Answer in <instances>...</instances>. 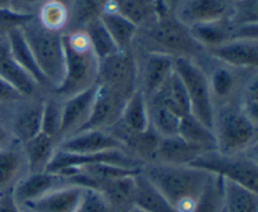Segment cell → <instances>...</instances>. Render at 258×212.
<instances>
[{
	"label": "cell",
	"instance_id": "1",
	"mask_svg": "<svg viewBox=\"0 0 258 212\" xmlns=\"http://www.w3.org/2000/svg\"><path fill=\"white\" fill-rule=\"evenodd\" d=\"M134 49L173 59H190L199 65L208 58L206 49L194 39L190 29L168 9L161 10L150 24L138 30Z\"/></svg>",
	"mask_w": 258,
	"mask_h": 212
},
{
	"label": "cell",
	"instance_id": "2",
	"mask_svg": "<svg viewBox=\"0 0 258 212\" xmlns=\"http://www.w3.org/2000/svg\"><path fill=\"white\" fill-rule=\"evenodd\" d=\"M141 173L151 185L170 202L176 212H191L204 187L211 180V173L193 166L146 163Z\"/></svg>",
	"mask_w": 258,
	"mask_h": 212
},
{
	"label": "cell",
	"instance_id": "3",
	"mask_svg": "<svg viewBox=\"0 0 258 212\" xmlns=\"http://www.w3.org/2000/svg\"><path fill=\"white\" fill-rule=\"evenodd\" d=\"M64 48V75L50 94L64 100L97 84L100 59L93 52L83 30H73L62 35Z\"/></svg>",
	"mask_w": 258,
	"mask_h": 212
},
{
	"label": "cell",
	"instance_id": "4",
	"mask_svg": "<svg viewBox=\"0 0 258 212\" xmlns=\"http://www.w3.org/2000/svg\"><path fill=\"white\" fill-rule=\"evenodd\" d=\"M212 130L219 152L237 155L257 151L258 122L248 117L238 103L216 108Z\"/></svg>",
	"mask_w": 258,
	"mask_h": 212
},
{
	"label": "cell",
	"instance_id": "5",
	"mask_svg": "<svg viewBox=\"0 0 258 212\" xmlns=\"http://www.w3.org/2000/svg\"><path fill=\"white\" fill-rule=\"evenodd\" d=\"M22 33L34 55L40 72L52 90L60 84L64 75V48L60 33L44 29L35 17L23 25Z\"/></svg>",
	"mask_w": 258,
	"mask_h": 212
},
{
	"label": "cell",
	"instance_id": "6",
	"mask_svg": "<svg viewBox=\"0 0 258 212\" xmlns=\"http://www.w3.org/2000/svg\"><path fill=\"white\" fill-rule=\"evenodd\" d=\"M189 166L218 176L223 180L238 183L254 192L258 191L257 151L227 155L217 150H211L202 153Z\"/></svg>",
	"mask_w": 258,
	"mask_h": 212
},
{
	"label": "cell",
	"instance_id": "7",
	"mask_svg": "<svg viewBox=\"0 0 258 212\" xmlns=\"http://www.w3.org/2000/svg\"><path fill=\"white\" fill-rule=\"evenodd\" d=\"M174 70L185 87L190 115L209 128L213 127L214 104L206 70L193 60L184 58L174 59Z\"/></svg>",
	"mask_w": 258,
	"mask_h": 212
},
{
	"label": "cell",
	"instance_id": "8",
	"mask_svg": "<svg viewBox=\"0 0 258 212\" xmlns=\"http://www.w3.org/2000/svg\"><path fill=\"white\" fill-rule=\"evenodd\" d=\"M201 67L206 70L208 77L214 110L222 105L238 103L244 85L249 78L257 73V69H238L229 67L217 62L209 55Z\"/></svg>",
	"mask_w": 258,
	"mask_h": 212
},
{
	"label": "cell",
	"instance_id": "9",
	"mask_svg": "<svg viewBox=\"0 0 258 212\" xmlns=\"http://www.w3.org/2000/svg\"><path fill=\"white\" fill-rule=\"evenodd\" d=\"M97 85L127 100L138 90V63L134 52H117L100 60Z\"/></svg>",
	"mask_w": 258,
	"mask_h": 212
},
{
	"label": "cell",
	"instance_id": "10",
	"mask_svg": "<svg viewBox=\"0 0 258 212\" xmlns=\"http://www.w3.org/2000/svg\"><path fill=\"white\" fill-rule=\"evenodd\" d=\"M194 39L204 48L218 47L236 39H258L257 24H236L229 18L189 28Z\"/></svg>",
	"mask_w": 258,
	"mask_h": 212
},
{
	"label": "cell",
	"instance_id": "11",
	"mask_svg": "<svg viewBox=\"0 0 258 212\" xmlns=\"http://www.w3.org/2000/svg\"><path fill=\"white\" fill-rule=\"evenodd\" d=\"M10 117L8 120V130L15 143L22 146L27 141L39 135L42 130V97H25L19 102L13 103Z\"/></svg>",
	"mask_w": 258,
	"mask_h": 212
},
{
	"label": "cell",
	"instance_id": "12",
	"mask_svg": "<svg viewBox=\"0 0 258 212\" xmlns=\"http://www.w3.org/2000/svg\"><path fill=\"white\" fill-rule=\"evenodd\" d=\"M133 52L138 63V89L149 98L163 87L174 72V59L155 53L135 49Z\"/></svg>",
	"mask_w": 258,
	"mask_h": 212
},
{
	"label": "cell",
	"instance_id": "13",
	"mask_svg": "<svg viewBox=\"0 0 258 212\" xmlns=\"http://www.w3.org/2000/svg\"><path fill=\"white\" fill-rule=\"evenodd\" d=\"M68 185H73L71 178L60 173L49 172V171L27 173L15 183L10 193L15 203L19 207H23L27 203L33 202L47 193Z\"/></svg>",
	"mask_w": 258,
	"mask_h": 212
},
{
	"label": "cell",
	"instance_id": "14",
	"mask_svg": "<svg viewBox=\"0 0 258 212\" xmlns=\"http://www.w3.org/2000/svg\"><path fill=\"white\" fill-rule=\"evenodd\" d=\"M233 0H179L174 15L188 28L229 18Z\"/></svg>",
	"mask_w": 258,
	"mask_h": 212
},
{
	"label": "cell",
	"instance_id": "15",
	"mask_svg": "<svg viewBox=\"0 0 258 212\" xmlns=\"http://www.w3.org/2000/svg\"><path fill=\"white\" fill-rule=\"evenodd\" d=\"M96 94H97V84L63 100L62 130H60L59 143L66 138L82 131L90 118Z\"/></svg>",
	"mask_w": 258,
	"mask_h": 212
},
{
	"label": "cell",
	"instance_id": "16",
	"mask_svg": "<svg viewBox=\"0 0 258 212\" xmlns=\"http://www.w3.org/2000/svg\"><path fill=\"white\" fill-rule=\"evenodd\" d=\"M58 150L76 155H92L108 151H125V148L106 130H87L63 140Z\"/></svg>",
	"mask_w": 258,
	"mask_h": 212
},
{
	"label": "cell",
	"instance_id": "17",
	"mask_svg": "<svg viewBox=\"0 0 258 212\" xmlns=\"http://www.w3.org/2000/svg\"><path fill=\"white\" fill-rule=\"evenodd\" d=\"M209 57L238 69H257L258 39H236L206 49Z\"/></svg>",
	"mask_w": 258,
	"mask_h": 212
},
{
	"label": "cell",
	"instance_id": "18",
	"mask_svg": "<svg viewBox=\"0 0 258 212\" xmlns=\"http://www.w3.org/2000/svg\"><path fill=\"white\" fill-rule=\"evenodd\" d=\"M85 192L82 186H63L19 208L23 212H77Z\"/></svg>",
	"mask_w": 258,
	"mask_h": 212
},
{
	"label": "cell",
	"instance_id": "19",
	"mask_svg": "<svg viewBox=\"0 0 258 212\" xmlns=\"http://www.w3.org/2000/svg\"><path fill=\"white\" fill-rule=\"evenodd\" d=\"M0 77L19 90L24 97L34 98L45 94L13 58L7 38L4 37H0Z\"/></svg>",
	"mask_w": 258,
	"mask_h": 212
},
{
	"label": "cell",
	"instance_id": "20",
	"mask_svg": "<svg viewBox=\"0 0 258 212\" xmlns=\"http://www.w3.org/2000/svg\"><path fill=\"white\" fill-rule=\"evenodd\" d=\"M126 100L97 85V94L90 118L82 131L107 130L118 122ZM81 131V132H82Z\"/></svg>",
	"mask_w": 258,
	"mask_h": 212
},
{
	"label": "cell",
	"instance_id": "21",
	"mask_svg": "<svg viewBox=\"0 0 258 212\" xmlns=\"http://www.w3.org/2000/svg\"><path fill=\"white\" fill-rule=\"evenodd\" d=\"M135 176L100 181L90 190L97 191L115 212H127L134 207Z\"/></svg>",
	"mask_w": 258,
	"mask_h": 212
},
{
	"label": "cell",
	"instance_id": "22",
	"mask_svg": "<svg viewBox=\"0 0 258 212\" xmlns=\"http://www.w3.org/2000/svg\"><path fill=\"white\" fill-rule=\"evenodd\" d=\"M5 38H7L8 40V44H9L10 53H12L13 58L17 60L18 64L23 68V70H24L27 74H29V77L39 85L40 89H42L45 94L49 93L50 90H52V87H50L47 78H45L44 75H43V73L40 72L32 50H30L27 42H25V38L24 35H23L22 29L13 30V32H10Z\"/></svg>",
	"mask_w": 258,
	"mask_h": 212
},
{
	"label": "cell",
	"instance_id": "23",
	"mask_svg": "<svg viewBox=\"0 0 258 212\" xmlns=\"http://www.w3.org/2000/svg\"><path fill=\"white\" fill-rule=\"evenodd\" d=\"M58 141L40 132L32 140L20 146L27 163L28 173H37L47 171L58 151Z\"/></svg>",
	"mask_w": 258,
	"mask_h": 212
},
{
	"label": "cell",
	"instance_id": "24",
	"mask_svg": "<svg viewBox=\"0 0 258 212\" xmlns=\"http://www.w3.org/2000/svg\"><path fill=\"white\" fill-rule=\"evenodd\" d=\"M204 152H207V151L185 142L179 136L161 137L158 150H156L154 162L166 163V165L189 166Z\"/></svg>",
	"mask_w": 258,
	"mask_h": 212
},
{
	"label": "cell",
	"instance_id": "25",
	"mask_svg": "<svg viewBox=\"0 0 258 212\" xmlns=\"http://www.w3.org/2000/svg\"><path fill=\"white\" fill-rule=\"evenodd\" d=\"M107 4L139 29L150 24L161 10L168 9L163 0H108Z\"/></svg>",
	"mask_w": 258,
	"mask_h": 212
},
{
	"label": "cell",
	"instance_id": "26",
	"mask_svg": "<svg viewBox=\"0 0 258 212\" xmlns=\"http://www.w3.org/2000/svg\"><path fill=\"white\" fill-rule=\"evenodd\" d=\"M100 19L115 44L117 45L118 50L120 52H133L139 28L125 17L118 14L108 4H106Z\"/></svg>",
	"mask_w": 258,
	"mask_h": 212
},
{
	"label": "cell",
	"instance_id": "27",
	"mask_svg": "<svg viewBox=\"0 0 258 212\" xmlns=\"http://www.w3.org/2000/svg\"><path fill=\"white\" fill-rule=\"evenodd\" d=\"M27 173V163L19 145L0 148V195L12 192L15 183Z\"/></svg>",
	"mask_w": 258,
	"mask_h": 212
},
{
	"label": "cell",
	"instance_id": "28",
	"mask_svg": "<svg viewBox=\"0 0 258 212\" xmlns=\"http://www.w3.org/2000/svg\"><path fill=\"white\" fill-rule=\"evenodd\" d=\"M149 98L156 99L159 103H161L166 108L173 111L179 117H183V116L190 113L185 87H184L183 82L179 78V75L175 73V70L166 79L163 87L155 94ZM149 98H146V99H149Z\"/></svg>",
	"mask_w": 258,
	"mask_h": 212
},
{
	"label": "cell",
	"instance_id": "29",
	"mask_svg": "<svg viewBox=\"0 0 258 212\" xmlns=\"http://www.w3.org/2000/svg\"><path fill=\"white\" fill-rule=\"evenodd\" d=\"M134 207L144 212H176L170 202L141 172L135 176Z\"/></svg>",
	"mask_w": 258,
	"mask_h": 212
},
{
	"label": "cell",
	"instance_id": "30",
	"mask_svg": "<svg viewBox=\"0 0 258 212\" xmlns=\"http://www.w3.org/2000/svg\"><path fill=\"white\" fill-rule=\"evenodd\" d=\"M178 136L185 142L206 151L216 150V137H214L213 130L190 113L180 118Z\"/></svg>",
	"mask_w": 258,
	"mask_h": 212
},
{
	"label": "cell",
	"instance_id": "31",
	"mask_svg": "<svg viewBox=\"0 0 258 212\" xmlns=\"http://www.w3.org/2000/svg\"><path fill=\"white\" fill-rule=\"evenodd\" d=\"M121 123L127 128L128 131L135 133L145 132L150 127V121H149V108L148 100L145 95L136 90L123 105L122 113L120 117Z\"/></svg>",
	"mask_w": 258,
	"mask_h": 212
},
{
	"label": "cell",
	"instance_id": "32",
	"mask_svg": "<svg viewBox=\"0 0 258 212\" xmlns=\"http://www.w3.org/2000/svg\"><path fill=\"white\" fill-rule=\"evenodd\" d=\"M223 212H258V193L223 180Z\"/></svg>",
	"mask_w": 258,
	"mask_h": 212
},
{
	"label": "cell",
	"instance_id": "33",
	"mask_svg": "<svg viewBox=\"0 0 258 212\" xmlns=\"http://www.w3.org/2000/svg\"><path fill=\"white\" fill-rule=\"evenodd\" d=\"M44 29L64 34L70 24V9L54 0H43L34 14Z\"/></svg>",
	"mask_w": 258,
	"mask_h": 212
},
{
	"label": "cell",
	"instance_id": "34",
	"mask_svg": "<svg viewBox=\"0 0 258 212\" xmlns=\"http://www.w3.org/2000/svg\"><path fill=\"white\" fill-rule=\"evenodd\" d=\"M148 108H149V121H150V127L158 133L160 137H173L178 136V128L180 118L178 115L166 108L161 103L154 98H149Z\"/></svg>",
	"mask_w": 258,
	"mask_h": 212
},
{
	"label": "cell",
	"instance_id": "35",
	"mask_svg": "<svg viewBox=\"0 0 258 212\" xmlns=\"http://www.w3.org/2000/svg\"><path fill=\"white\" fill-rule=\"evenodd\" d=\"M107 2L108 0H73L70 8V24L67 32L82 30L91 22L100 19Z\"/></svg>",
	"mask_w": 258,
	"mask_h": 212
},
{
	"label": "cell",
	"instance_id": "36",
	"mask_svg": "<svg viewBox=\"0 0 258 212\" xmlns=\"http://www.w3.org/2000/svg\"><path fill=\"white\" fill-rule=\"evenodd\" d=\"M62 115L63 100L58 99L50 93L43 95L42 130L40 132L57 140L58 143H59L60 130H62Z\"/></svg>",
	"mask_w": 258,
	"mask_h": 212
},
{
	"label": "cell",
	"instance_id": "37",
	"mask_svg": "<svg viewBox=\"0 0 258 212\" xmlns=\"http://www.w3.org/2000/svg\"><path fill=\"white\" fill-rule=\"evenodd\" d=\"M82 30L88 37L91 47H92L93 52H95V54L97 55L100 60L120 52L117 45L115 44V42L111 38V35L108 34L105 25L101 22V19L93 20L90 24L86 25Z\"/></svg>",
	"mask_w": 258,
	"mask_h": 212
},
{
	"label": "cell",
	"instance_id": "38",
	"mask_svg": "<svg viewBox=\"0 0 258 212\" xmlns=\"http://www.w3.org/2000/svg\"><path fill=\"white\" fill-rule=\"evenodd\" d=\"M223 211V178L212 175L191 212Z\"/></svg>",
	"mask_w": 258,
	"mask_h": 212
},
{
	"label": "cell",
	"instance_id": "39",
	"mask_svg": "<svg viewBox=\"0 0 258 212\" xmlns=\"http://www.w3.org/2000/svg\"><path fill=\"white\" fill-rule=\"evenodd\" d=\"M257 77L258 74L252 75L249 78V80L247 82V84L244 85L243 90H242V94L239 97L238 104L239 107L243 110V112L246 113L248 117H251L252 120L258 122V94H257V87H258V82H257Z\"/></svg>",
	"mask_w": 258,
	"mask_h": 212
},
{
	"label": "cell",
	"instance_id": "40",
	"mask_svg": "<svg viewBox=\"0 0 258 212\" xmlns=\"http://www.w3.org/2000/svg\"><path fill=\"white\" fill-rule=\"evenodd\" d=\"M229 19L236 24H257L258 0H237Z\"/></svg>",
	"mask_w": 258,
	"mask_h": 212
},
{
	"label": "cell",
	"instance_id": "41",
	"mask_svg": "<svg viewBox=\"0 0 258 212\" xmlns=\"http://www.w3.org/2000/svg\"><path fill=\"white\" fill-rule=\"evenodd\" d=\"M34 15L23 14L13 10L12 8L0 9V37H7L10 32L15 29H22Z\"/></svg>",
	"mask_w": 258,
	"mask_h": 212
},
{
	"label": "cell",
	"instance_id": "42",
	"mask_svg": "<svg viewBox=\"0 0 258 212\" xmlns=\"http://www.w3.org/2000/svg\"><path fill=\"white\" fill-rule=\"evenodd\" d=\"M77 212H115L110 207L105 198L95 190L86 188L82 203Z\"/></svg>",
	"mask_w": 258,
	"mask_h": 212
},
{
	"label": "cell",
	"instance_id": "43",
	"mask_svg": "<svg viewBox=\"0 0 258 212\" xmlns=\"http://www.w3.org/2000/svg\"><path fill=\"white\" fill-rule=\"evenodd\" d=\"M25 98L19 90L15 89L12 84L0 77V104L10 105Z\"/></svg>",
	"mask_w": 258,
	"mask_h": 212
},
{
	"label": "cell",
	"instance_id": "44",
	"mask_svg": "<svg viewBox=\"0 0 258 212\" xmlns=\"http://www.w3.org/2000/svg\"><path fill=\"white\" fill-rule=\"evenodd\" d=\"M43 0H10V8L18 13L34 15Z\"/></svg>",
	"mask_w": 258,
	"mask_h": 212
},
{
	"label": "cell",
	"instance_id": "45",
	"mask_svg": "<svg viewBox=\"0 0 258 212\" xmlns=\"http://www.w3.org/2000/svg\"><path fill=\"white\" fill-rule=\"evenodd\" d=\"M0 212H23L13 200L12 193L8 192L0 196Z\"/></svg>",
	"mask_w": 258,
	"mask_h": 212
},
{
	"label": "cell",
	"instance_id": "46",
	"mask_svg": "<svg viewBox=\"0 0 258 212\" xmlns=\"http://www.w3.org/2000/svg\"><path fill=\"white\" fill-rule=\"evenodd\" d=\"M15 145H18V143H15V141L13 140L12 135H10L9 130H8L7 123L0 121V148L10 147V146Z\"/></svg>",
	"mask_w": 258,
	"mask_h": 212
},
{
	"label": "cell",
	"instance_id": "47",
	"mask_svg": "<svg viewBox=\"0 0 258 212\" xmlns=\"http://www.w3.org/2000/svg\"><path fill=\"white\" fill-rule=\"evenodd\" d=\"M163 2H164V4H165V7L168 8L171 13H174V9H175V7H176V4H178L179 0H163Z\"/></svg>",
	"mask_w": 258,
	"mask_h": 212
},
{
	"label": "cell",
	"instance_id": "48",
	"mask_svg": "<svg viewBox=\"0 0 258 212\" xmlns=\"http://www.w3.org/2000/svg\"><path fill=\"white\" fill-rule=\"evenodd\" d=\"M54 2L60 3V4H63L64 7H67L68 9H70L71 5H72V3H73V0H54Z\"/></svg>",
	"mask_w": 258,
	"mask_h": 212
},
{
	"label": "cell",
	"instance_id": "49",
	"mask_svg": "<svg viewBox=\"0 0 258 212\" xmlns=\"http://www.w3.org/2000/svg\"><path fill=\"white\" fill-rule=\"evenodd\" d=\"M10 8V0H0V9Z\"/></svg>",
	"mask_w": 258,
	"mask_h": 212
},
{
	"label": "cell",
	"instance_id": "50",
	"mask_svg": "<svg viewBox=\"0 0 258 212\" xmlns=\"http://www.w3.org/2000/svg\"><path fill=\"white\" fill-rule=\"evenodd\" d=\"M127 212H144V211L139 210V208H136V207H133V208H131V210H128Z\"/></svg>",
	"mask_w": 258,
	"mask_h": 212
},
{
	"label": "cell",
	"instance_id": "51",
	"mask_svg": "<svg viewBox=\"0 0 258 212\" xmlns=\"http://www.w3.org/2000/svg\"><path fill=\"white\" fill-rule=\"evenodd\" d=\"M233 2H237V0H233Z\"/></svg>",
	"mask_w": 258,
	"mask_h": 212
},
{
	"label": "cell",
	"instance_id": "52",
	"mask_svg": "<svg viewBox=\"0 0 258 212\" xmlns=\"http://www.w3.org/2000/svg\"><path fill=\"white\" fill-rule=\"evenodd\" d=\"M222 212H223V211H222Z\"/></svg>",
	"mask_w": 258,
	"mask_h": 212
},
{
	"label": "cell",
	"instance_id": "53",
	"mask_svg": "<svg viewBox=\"0 0 258 212\" xmlns=\"http://www.w3.org/2000/svg\"><path fill=\"white\" fill-rule=\"evenodd\" d=\"M0 196H2V195H0Z\"/></svg>",
	"mask_w": 258,
	"mask_h": 212
}]
</instances>
